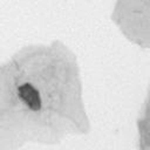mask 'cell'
<instances>
[{
  "label": "cell",
  "instance_id": "1",
  "mask_svg": "<svg viewBox=\"0 0 150 150\" xmlns=\"http://www.w3.org/2000/svg\"><path fill=\"white\" fill-rule=\"evenodd\" d=\"M19 97L25 102V104L34 111L41 109V97L39 91L29 83H25L18 88Z\"/></svg>",
  "mask_w": 150,
  "mask_h": 150
}]
</instances>
